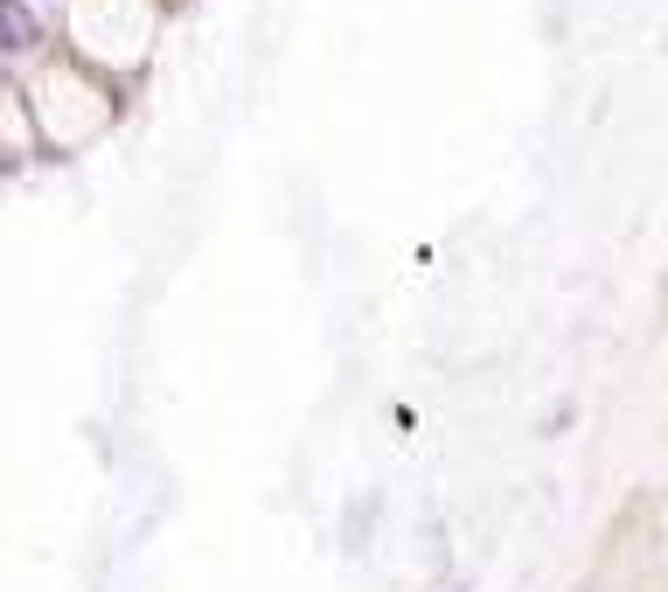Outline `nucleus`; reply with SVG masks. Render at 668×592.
Returning a JSON list of instances; mask_svg holds the SVG:
<instances>
[{"instance_id":"nucleus-1","label":"nucleus","mask_w":668,"mask_h":592,"mask_svg":"<svg viewBox=\"0 0 668 592\" xmlns=\"http://www.w3.org/2000/svg\"><path fill=\"white\" fill-rule=\"evenodd\" d=\"M35 35V14H28V0H0V49H22Z\"/></svg>"}]
</instances>
